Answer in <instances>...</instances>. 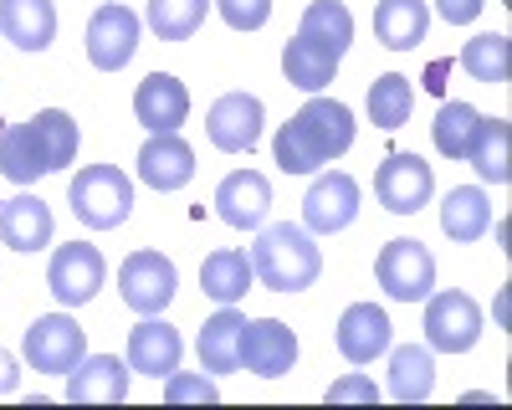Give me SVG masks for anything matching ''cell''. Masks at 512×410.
I'll return each instance as SVG.
<instances>
[{
  "label": "cell",
  "mask_w": 512,
  "mask_h": 410,
  "mask_svg": "<svg viewBox=\"0 0 512 410\" xmlns=\"http://www.w3.org/2000/svg\"><path fill=\"white\" fill-rule=\"evenodd\" d=\"M277 164L287 175H313L323 164L344 159L354 149V113L338 98H308L282 129H277Z\"/></svg>",
  "instance_id": "obj_1"
},
{
  "label": "cell",
  "mask_w": 512,
  "mask_h": 410,
  "mask_svg": "<svg viewBox=\"0 0 512 410\" xmlns=\"http://www.w3.org/2000/svg\"><path fill=\"white\" fill-rule=\"evenodd\" d=\"M72 159H77V123L62 108H41L36 118L0 129V175L21 190L52 170H67Z\"/></svg>",
  "instance_id": "obj_2"
},
{
  "label": "cell",
  "mask_w": 512,
  "mask_h": 410,
  "mask_svg": "<svg viewBox=\"0 0 512 410\" xmlns=\"http://www.w3.org/2000/svg\"><path fill=\"white\" fill-rule=\"evenodd\" d=\"M251 272L262 287H272V293H303V287H313L318 272H323V252H318L308 226L277 221V226H262V236H256Z\"/></svg>",
  "instance_id": "obj_3"
},
{
  "label": "cell",
  "mask_w": 512,
  "mask_h": 410,
  "mask_svg": "<svg viewBox=\"0 0 512 410\" xmlns=\"http://www.w3.org/2000/svg\"><path fill=\"white\" fill-rule=\"evenodd\" d=\"M72 216L93 231H113L134 216V180H128L118 164H82L67 185Z\"/></svg>",
  "instance_id": "obj_4"
},
{
  "label": "cell",
  "mask_w": 512,
  "mask_h": 410,
  "mask_svg": "<svg viewBox=\"0 0 512 410\" xmlns=\"http://www.w3.org/2000/svg\"><path fill=\"white\" fill-rule=\"evenodd\" d=\"M374 277L395 303H425L436 293V257L425 252V241L395 236V241H384V252L374 262Z\"/></svg>",
  "instance_id": "obj_5"
},
{
  "label": "cell",
  "mask_w": 512,
  "mask_h": 410,
  "mask_svg": "<svg viewBox=\"0 0 512 410\" xmlns=\"http://www.w3.org/2000/svg\"><path fill=\"white\" fill-rule=\"evenodd\" d=\"M21 354L36 375H67V369H77L82 354H88V334H82V323L67 318V313H41L26 328Z\"/></svg>",
  "instance_id": "obj_6"
},
{
  "label": "cell",
  "mask_w": 512,
  "mask_h": 410,
  "mask_svg": "<svg viewBox=\"0 0 512 410\" xmlns=\"http://www.w3.org/2000/svg\"><path fill=\"white\" fill-rule=\"evenodd\" d=\"M477 339H482L477 298L456 293V287L425 298V344H431L436 354H466V349H477Z\"/></svg>",
  "instance_id": "obj_7"
},
{
  "label": "cell",
  "mask_w": 512,
  "mask_h": 410,
  "mask_svg": "<svg viewBox=\"0 0 512 410\" xmlns=\"http://www.w3.org/2000/svg\"><path fill=\"white\" fill-rule=\"evenodd\" d=\"M374 195H379V205H384L390 216H415V211H425V205H431V195H436V175H431V164H425L420 154L395 149L390 159L379 164Z\"/></svg>",
  "instance_id": "obj_8"
},
{
  "label": "cell",
  "mask_w": 512,
  "mask_h": 410,
  "mask_svg": "<svg viewBox=\"0 0 512 410\" xmlns=\"http://www.w3.org/2000/svg\"><path fill=\"white\" fill-rule=\"evenodd\" d=\"M103 277H108V262H103L98 246H88V241L57 246V257H52V267H47V287H52V298H57L62 308L93 303L98 287H103Z\"/></svg>",
  "instance_id": "obj_9"
},
{
  "label": "cell",
  "mask_w": 512,
  "mask_h": 410,
  "mask_svg": "<svg viewBox=\"0 0 512 410\" xmlns=\"http://www.w3.org/2000/svg\"><path fill=\"white\" fill-rule=\"evenodd\" d=\"M175 287H180V272L175 262H169L164 252H134V257H123L118 267V293L123 303L134 308V313H164L169 298H175Z\"/></svg>",
  "instance_id": "obj_10"
},
{
  "label": "cell",
  "mask_w": 512,
  "mask_h": 410,
  "mask_svg": "<svg viewBox=\"0 0 512 410\" xmlns=\"http://www.w3.org/2000/svg\"><path fill=\"white\" fill-rule=\"evenodd\" d=\"M297 364V334L282 318H251L241 328V369H251L256 380H282Z\"/></svg>",
  "instance_id": "obj_11"
},
{
  "label": "cell",
  "mask_w": 512,
  "mask_h": 410,
  "mask_svg": "<svg viewBox=\"0 0 512 410\" xmlns=\"http://www.w3.org/2000/svg\"><path fill=\"white\" fill-rule=\"evenodd\" d=\"M354 216H359V185H354V175L328 170V175H318L308 185V195H303V226L313 236L344 231V226H354Z\"/></svg>",
  "instance_id": "obj_12"
},
{
  "label": "cell",
  "mask_w": 512,
  "mask_h": 410,
  "mask_svg": "<svg viewBox=\"0 0 512 410\" xmlns=\"http://www.w3.org/2000/svg\"><path fill=\"white\" fill-rule=\"evenodd\" d=\"M262 123H267L262 98L226 93V98H216V108H210L205 134H210V144L226 149V154H251L256 144H262Z\"/></svg>",
  "instance_id": "obj_13"
},
{
  "label": "cell",
  "mask_w": 512,
  "mask_h": 410,
  "mask_svg": "<svg viewBox=\"0 0 512 410\" xmlns=\"http://www.w3.org/2000/svg\"><path fill=\"white\" fill-rule=\"evenodd\" d=\"M139 52V16L128 6H98L88 21V62L98 72H123Z\"/></svg>",
  "instance_id": "obj_14"
},
{
  "label": "cell",
  "mask_w": 512,
  "mask_h": 410,
  "mask_svg": "<svg viewBox=\"0 0 512 410\" xmlns=\"http://www.w3.org/2000/svg\"><path fill=\"white\" fill-rule=\"evenodd\" d=\"M134 118L149 134H180V123L190 118V88L169 72H149L134 88Z\"/></svg>",
  "instance_id": "obj_15"
},
{
  "label": "cell",
  "mask_w": 512,
  "mask_h": 410,
  "mask_svg": "<svg viewBox=\"0 0 512 410\" xmlns=\"http://www.w3.org/2000/svg\"><path fill=\"white\" fill-rule=\"evenodd\" d=\"M267 211H272V180L262 170H236L221 180L216 190V216L236 231H256L267 226Z\"/></svg>",
  "instance_id": "obj_16"
},
{
  "label": "cell",
  "mask_w": 512,
  "mask_h": 410,
  "mask_svg": "<svg viewBox=\"0 0 512 410\" xmlns=\"http://www.w3.org/2000/svg\"><path fill=\"white\" fill-rule=\"evenodd\" d=\"M180 359H185L180 328H169L154 313L134 328V334H128V369H139V375H149V380H169L180 369Z\"/></svg>",
  "instance_id": "obj_17"
},
{
  "label": "cell",
  "mask_w": 512,
  "mask_h": 410,
  "mask_svg": "<svg viewBox=\"0 0 512 410\" xmlns=\"http://www.w3.org/2000/svg\"><path fill=\"white\" fill-rule=\"evenodd\" d=\"M390 313H384L379 303H354V308H344V318H338V354H344L349 364H374L384 349H390Z\"/></svg>",
  "instance_id": "obj_18"
},
{
  "label": "cell",
  "mask_w": 512,
  "mask_h": 410,
  "mask_svg": "<svg viewBox=\"0 0 512 410\" xmlns=\"http://www.w3.org/2000/svg\"><path fill=\"white\" fill-rule=\"evenodd\" d=\"M67 400L72 405H123L128 400V369L118 354H82L77 369H67Z\"/></svg>",
  "instance_id": "obj_19"
},
{
  "label": "cell",
  "mask_w": 512,
  "mask_h": 410,
  "mask_svg": "<svg viewBox=\"0 0 512 410\" xmlns=\"http://www.w3.org/2000/svg\"><path fill=\"white\" fill-rule=\"evenodd\" d=\"M139 180L149 190H180L195 180V149L180 134H149V144L139 149Z\"/></svg>",
  "instance_id": "obj_20"
},
{
  "label": "cell",
  "mask_w": 512,
  "mask_h": 410,
  "mask_svg": "<svg viewBox=\"0 0 512 410\" xmlns=\"http://www.w3.org/2000/svg\"><path fill=\"white\" fill-rule=\"evenodd\" d=\"M0 36L21 52H47L57 41V6L52 0H0Z\"/></svg>",
  "instance_id": "obj_21"
},
{
  "label": "cell",
  "mask_w": 512,
  "mask_h": 410,
  "mask_svg": "<svg viewBox=\"0 0 512 410\" xmlns=\"http://www.w3.org/2000/svg\"><path fill=\"white\" fill-rule=\"evenodd\" d=\"M241 328H246V313H236V303H226L216 318H205L200 344H195L205 375H231V369H241Z\"/></svg>",
  "instance_id": "obj_22"
},
{
  "label": "cell",
  "mask_w": 512,
  "mask_h": 410,
  "mask_svg": "<svg viewBox=\"0 0 512 410\" xmlns=\"http://www.w3.org/2000/svg\"><path fill=\"white\" fill-rule=\"evenodd\" d=\"M0 241L11 252H41L52 241V211L47 200L36 195H16V200H0Z\"/></svg>",
  "instance_id": "obj_23"
},
{
  "label": "cell",
  "mask_w": 512,
  "mask_h": 410,
  "mask_svg": "<svg viewBox=\"0 0 512 410\" xmlns=\"http://www.w3.org/2000/svg\"><path fill=\"white\" fill-rule=\"evenodd\" d=\"M431 31V11H425V0H379L374 6V36L379 47L390 52H410L425 41Z\"/></svg>",
  "instance_id": "obj_24"
},
{
  "label": "cell",
  "mask_w": 512,
  "mask_h": 410,
  "mask_svg": "<svg viewBox=\"0 0 512 410\" xmlns=\"http://www.w3.org/2000/svg\"><path fill=\"white\" fill-rule=\"evenodd\" d=\"M297 36L313 41L318 52L328 57H344L354 47V16L344 0H313V6L303 11V21H297Z\"/></svg>",
  "instance_id": "obj_25"
},
{
  "label": "cell",
  "mask_w": 512,
  "mask_h": 410,
  "mask_svg": "<svg viewBox=\"0 0 512 410\" xmlns=\"http://www.w3.org/2000/svg\"><path fill=\"white\" fill-rule=\"evenodd\" d=\"M251 282H256L251 257L236 252V246H221V252H210V257L200 262V287H205V298H216L221 308H226V303H241V298L251 293Z\"/></svg>",
  "instance_id": "obj_26"
},
{
  "label": "cell",
  "mask_w": 512,
  "mask_h": 410,
  "mask_svg": "<svg viewBox=\"0 0 512 410\" xmlns=\"http://www.w3.org/2000/svg\"><path fill=\"white\" fill-rule=\"evenodd\" d=\"M436 390V359L425 344H400L390 354V400L400 405H420V400H431Z\"/></svg>",
  "instance_id": "obj_27"
},
{
  "label": "cell",
  "mask_w": 512,
  "mask_h": 410,
  "mask_svg": "<svg viewBox=\"0 0 512 410\" xmlns=\"http://www.w3.org/2000/svg\"><path fill=\"white\" fill-rule=\"evenodd\" d=\"M487 226H492L487 190H477V185L446 190V200H441V231H446L451 241H461V246H466V241H482Z\"/></svg>",
  "instance_id": "obj_28"
},
{
  "label": "cell",
  "mask_w": 512,
  "mask_h": 410,
  "mask_svg": "<svg viewBox=\"0 0 512 410\" xmlns=\"http://www.w3.org/2000/svg\"><path fill=\"white\" fill-rule=\"evenodd\" d=\"M466 164L492 185L512 180V129H507V118H482L477 123V139H472V149H466Z\"/></svg>",
  "instance_id": "obj_29"
},
{
  "label": "cell",
  "mask_w": 512,
  "mask_h": 410,
  "mask_svg": "<svg viewBox=\"0 0 512 410\" xmlns=\"http://www.w3.org/2000/svg\"><path fill=\"white\" fill-rule=\"evenodd\" d=\"M282 72H287L292 88H303V93L313 98V93H323L328 82L338 77V57L318 52L313 41H303V36H292L287 47H282Z\"/></svg>",
  "instance_id": "obj_30"
},
{
  "label": "cell",
  "mask_w": 512,
  "mask_h": 410,
  "mask_svg": "<svg viewBox=\"0 0 512 410\" xmlns=\"http://www.w3.org/2000/svg\"><path fill=\"white\" fill-rule=\"evenodd\" d=\"M410 113H415V88H410V77H400V72H384V77H374L369 82V123L374 129H405L410 123Z\"/></svg>",
  "instance_id": "obj_31"
},
{
  "label": "cell",
  "mask_w": 512,
  "mask_h": 410,
  "mask_svg": "<svg viewBox=\"0 0 512 410\" xmlns=\"http://www.w3.org/2000/svg\"><path fill=\"white\" fill-rule=\"evenodd\" d=\"M461 67L472 72L477 82H507V72H512V41L502 36V31H482V36H472L461 47Z\"/></svg>",
  "instance_id": "obj_32"
},
{
  "label": "cell",
  "mask_w": 512,
  "mask_h": 410,
  "mask_svg": "<svg viewBox=\"0 0 512 410\" xmlns=\"http://www.w3.org/2000/svg\"><path fill=\"white\" fill-rule=\"evenodd\" d=\"M210 11V0H149V31L159 41H190Z\"/></svg>",
  "instance_id": "obj_33"
},
{
  "label": "cell",
  "mask_w": 512,
  "mask_h": 410,
  "mask_svg": "<svg viewBox=\"0 0 512 410\" xmlns=\"http://www.w3.org/2000/svg\"><path fill=\"white\" fill-rule=\"evenodd\" d=\"M477 123H482V113L472 103H446L431 123V139L446 159H466V149H472V139H477Z\"/></svg>",
  "instance_id": "obj_34"
},
{
  "label": "cell",
  "mask_w": 512,
  "mask_h": 410,
  "mask_svg": "<svg viewBox=\"0 0 512 410\" xmlns=\"http://www.w3.org/2000/svg\"><path fill=\"white\" fill-rule=\"evenodd\" d=\"M216 11L231 31H262L272 21V0H216Z\"/></svg>",
  "instance_id": "obj_35"
},
{
  "label": "cell",
  "mask_w": 512,
  "mask_h": 410,
  "mask_svg": "<svg viewBox=\"0 0 512 410\" xmlns=\"http://www.w3.org/2000/svg\"><path fill=\"white\" fill-rule=\"evenodd\" d=\"M164 400L169 405H180V400L210 405V400H221V390H216V380H210V375H185V369H175V375L164 380Z\"/></svg>",
  "instance_id": "obj_36"
},
{
  "label": "cell",
  "mask_w": 512,
  "mask_h": 410,
  "mask_svg": "<svg viewBox=\"0 0 512 410\" xmlns=\"http://www.w3.org/2000/svg\"><path fill=\"white\" fill-rule=\"evenodd\" d=\"M328 400H364V405H374L379 400V385L369 375H344V380L328 385Z\"/></svg>",
  "instance_id": "obj_37"
},
{
  "label": "cell",
  "mask_w": 512,
  "mask_h": 410,
  "mask_svg": "<svg viewBox=\"0 0 512 410\" xmlns=\"http://www.w3.org/2000/svg\"><path fill=\"white\" fill-rule=\"evenodd\" d=\"M482 6H487V0H436V11H441L446 26H472L482 16Z\"/></svg>",
  "instance_id": "obj_38"
},
{
  "label": "cell",
  "mask_w": 512,
  "mask_h": 410,
  "mask_svg": "<svg viewBox=\"0 0 512 410\" xmlns=\"http://www.w3.org/2000/svg\"><path fill=\"white\" fill-rule=\"evenodd\" d=\"M16 390H21V369L6 349H0V395H16Z\"/></svg>",
  "instance_id": "obj_39"
},
{
  "label": "cell",
  "mask_w": 512,
  "mask_h": 410,
  "mask_svg": "<svg viewBox=\"0 0 512 410\" xmlns=\"http://www.w3.org/2000/svg\"><path fill=\"white\" fill-rule=\"evenodd\" d=\"M446 72H451V62H431V72H425V88L446 93Z\"/></svg>",
  "instance_id": "obj_40"
}]
</instances>
